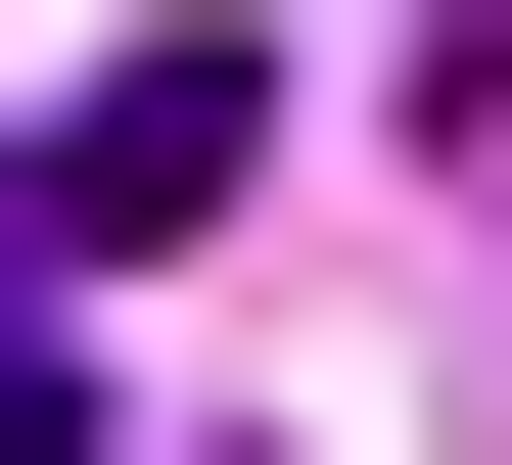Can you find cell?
I'll use <instances>...</instances> for the list:
<instances>
[{"instance_id":"1","label":"cell","mask_w":512,"mask_h":465,"mask_svg":"<svg viewBox=\"0 0 512 465\" xmlns=\"http://www.w3.org/2000/svg\"><path fill=\"white\" fill-rule=\"evenodd\" d=\"M233 140H280L233 47H94L47 140H0V279H140V233H233Z\"/></svg>"},{"instance_id":"2","label":"cell","mask_w":512,"mask_h":465,"mask_svg":"<svg viewBox=\"0 0 512 465\" xmlns=\"http://www.w3.org/2000/svg\"><path fill=\"white\" fill-rule=\"evenodd\" d=\"M0 465H94V326H47V279H0Z\"/></svg>"}]
</instances>
